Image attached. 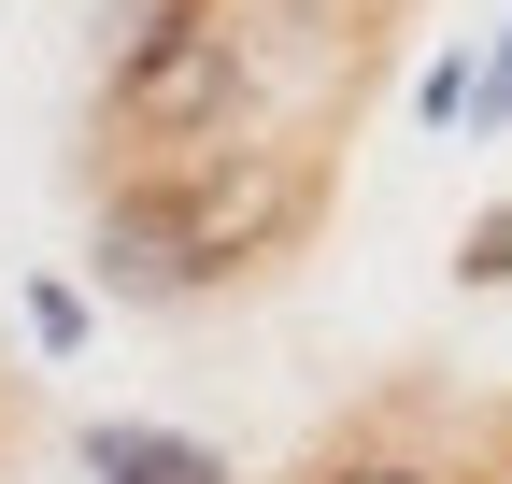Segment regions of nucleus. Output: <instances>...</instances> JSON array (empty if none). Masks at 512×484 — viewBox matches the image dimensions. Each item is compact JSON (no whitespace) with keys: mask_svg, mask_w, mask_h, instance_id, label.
Listing matches in <instances>:
<instances>
[{"mask_svg":"<svg viewBox=\"0 0 512 484\" xmlns=\"http://www.w3.org/2000/svg\"><path fill=\"white\" fill-rule=\"evenodd\" d=\"M313 228V157L285 143H185L100 200V285L114 299H200Z\"/></svg>","mask_w":512,"mask_h":484,"instance_id":"nucleus-1","label":"nucleus"},{"mask_svg":"<svg viewBox=\"0 0 512 484\" xmlns=\"http://www.w3.org/2000/svg\"><path fill=\"white\" fill-rule=\"evenodd\" d=\"M256 86V43L228 0H128V29H114V86H100V129L114 143H228V114Z\"/></svg>","mask_w":512,"mask_h":484,"instance_id":"nucleus-2","label":"nucleus"},{"mask_svg":"<svg viewBox=\"0 0 512 484\" xmlns=\"http://www.w3.org/2000/svg\"><path fill=\"white\" fill-rule=\"evenodd\" d=\"M86 470L100 484H228V456L185 428H86Z\"/></svg>","mask_w":512,"mask_h":484,"instance_id":"nucleus-3","label":"nucleus"},{"mask_svg":"<svg viewBox=\"0 0 512 484\" xmlns=\"http://www.w3.org/2000/svg\"><path fill=\"white\" fill-rule=\"evenodd\" d=\"M470 114H484V129H512V29H498V57H484V72H470Z\"/></svg>","mask_w":512,"mask_h":484,"instance_id":"nucleus-4","label":"nucleus"},{"mask_svg":"<svg viewBox=\"0 0 512 484\" xmlns=\"http://www.w3.org/2000/svg\"><path fill=\"white\" fill-rule=\"evenodd\" d=\"M313 484H441V470H413V456H328Z\"/></svg>","mask_w":512,"mask_h":484,"instance_id":"nucleus-5","label":"nucleus"}]
</instances>
